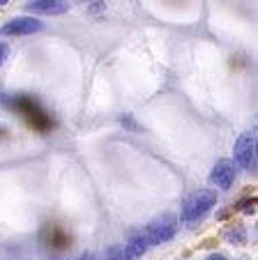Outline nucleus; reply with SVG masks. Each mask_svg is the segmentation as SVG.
I'll use <instances>...</instances> for the list:
<instances>
[{"mask_svg":"<svg viewBox=\"0 0 258 260\" xmlns=\"http://www.w3.org/2000/svg\"><path fill=\"white\" fill-rule=\"evenodd\" d=\"M214 205H217V191L214 189H200V191L191 193L185 201V205H182V214H180L182 223H187V226L198 223Z\"/></svg>","mask_w":258,"mask_h":260,"instance_id":"obj_1","label":"nucleus"},{"mask_svg":"<svg viewBox=\"0 0 258 260\" xmlns=\"http://www.w3.org/2000/svg\"><path fill=\"white\" fill-rule=\"evenodd\" d=\"M178 233V219L173 214H161L159 219H155L150 226H146L143 235H146L148 244L150 246H159V244H166L176 237Z\"/></svg>","mask_w":258,"mask_h":260,"instance_id":"obj_2","label":"nucleus"},{"mask_svg":"<svg viewBox=\"0 0 258 260\" xmlns=\"http://www.w3.org/2000/svg\"><path fill=\"white\" fill-rule=\"evenodd\" d=\"M233 157L242 171H256V132H244L235 141Z\"/></svg>","mask_w":258,"mask_h":260,"instance_id":"obj_3","label":"nucleus"},{"mask_svg":"<svg viewBox=\"0 0 258 260\" xmlns=\"http://www.w3.org/2000/svg\"><path fill=\"white\" fill-rule=\"evenodd\" d=\"M12 108H16L19 113H23L25 118L33 122V127H37V129L51 127L49 113H46L44 108L39 106L35 99H30V97H16V99H12Z\"/></svg>","mask_w":258,"mask_h":260,"instance_id":"obj_4","label":"nucleus"},{"mask_svg":"<svg viewBox=\"0 0 258 260\" xmlns=\"http://www.w3.org/2000/svg\"><path fill=\"white\" fill-rule=\"evenodd\" d=\"M44 28V23L35 16H14L10 19L3 28H0V35H5V37H21V35H33V32H39V30Z\"/></svg>","mask_w":258,"mask_h":260,"instance_id":"obj_5","label":"nucleus"},{"mask_svg":"<svg viewBox=\"0 0 258 260\" xmlns=\"http://www.w3.org/2000/svg\"><path fill=\"white\" fill-rule=\"evenodd\" d=\"M210 182L221 191H228L235 182V164L231 159H219L210 171Z\"/></svg>","mask_w":258,"mask_h":260,"instance_id":"obj_6","label":"nucleus"},{"mask_svg":"<svg viewBox=\"0 0 258 260\" xmlns=\"http://www.w3.org/2000/svg\"><path fill=\"white\" fill-rule=\"evenodd\" d=\"M150 249V244H148L146 235L141 233H134L129 240L125 242V251H122V260H141L143 255H146V251Z\"/></svg>","mask_w":258,"mask_h":260,"instance_id":"obj_7","label":"nucleus"},{"mask_svg":"<svg viewBox=\"0 0 258 260\" xmlns=\"http://www.w3.org/2000/svg\"><path fill=\"white\" fill-rule=\"evenodd\" d=\"M67 10L69 5L65 0H33V3H28V12H35V14L58 16V14H65Z\"/></svg>","mask_w":258,"mask_h":260,"instance_id":"obj_8","label":"nucleus"},{"mask_svg":"<svg viewBox=\"0 0 258 260\" xmlns=\"http://www.w3.org/2000/svg\"><path fill=\"white\" fill-rule=\"evenodd\" d=\"M221 237H224L231 246H244L249 240L244 223H231V226H226L224 233H221Z\"/></svg>","mask_w":258,"mask_h":260,"instance_id":"obj_9","label":"nucleus"},{"mask_svg":"<svg viewBox=\"0 0 258 260\" xmlns=\"http://www.w3.org/2000/svg\"><path fill=\"white\" fill-rule=\"evenodd\" d=\"M7 55H10V49H7V44H3V42H0V64L7 60Z\"/></svg>","mask_w":258,"mask_h":260,"instance_id":"obj_10","label":"nucleus"},{"mask_svg":"<svg viewBox=\"0 0 258 260\" xmlns=\"http://www.w3.org/2000/svg\"><path fill=\"white\" fill-rule=\"evenodd\" d=\"M205 260H228V258H226L224 253H210V255H208V258H205Z\"/></svg>","mask_w":258,"mask_h":260,"instance_id":"obj_11","label":"nucleus"},{"mask_svg":"<svg viewBox=\"0 0 258 260\" xmlns=\"http://www.w3.org/2000/svg\"><path fill=\"white\" fill-rule=\"evenodd\" d=\"M76 260H95V258H93V253H83V255H78Z\"/></svg>","mask_w":258,"mask_h":260,"instance_id":"obj_12","label":"nucleus"},{"mask_svg":"<svg viewBox=\"0 0 258 260\" xmlns=\"http://www.w3.org/2000/svg\"><path fill=\"white\" fill-rule=\"evenodd\" d=\"M7 3H10V0H0V7H5Z\"/></svg>","mask_w":258,"mask_h":260,"instance_id":"obj_13","label":"nucleus"},{"mask_svg":"<svg viewBox=\"0 0 258 260\" xmlns=\"http://www.w3.org/2000/svg\"><path fill=\"white\" fill-rule=\"evenodd\" d=\"M106 260H122V258H106Z\"/></svg>","mask_w":258,"mask_h":260,"instance_id":"obj_14","label":"nucleus"},{"mask_svg":"<svg viewBox=\"0 0 258 260\" xmlns=\"http://www.w3.org/2000/svg\"><path fill=\"white\" fill-rule=\"evenodd\" d=\"M240 260H249V258H240Z\"/></svg>","mask_w":258,"mask_h":260,"instance_id":"obj_15","label":"nucleus"},{"mask_svg":"<svg viewBox=\"0 0 258 260\" xmlns=\"http://www.w3.org/2000/svg\"><path fill=\"white\" fill-rule=\"evenodd\" d=\"M83 3H88V0H83Z\"/></svg>","mask_w":258,"mask_h":260,"instance_id":"obj_16","label":"nucleus"}]
</instances>
